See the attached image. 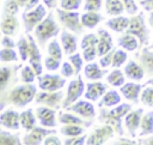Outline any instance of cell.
Listing matches in <instances>:
<instances>
[{
  "instance_id": "d6a6232c",
  "label": "cell",
  "mask_w": 153,
  "mask_h": 145,
  "mask_svg": "<svg viewBox=\"0 0 153 145\" xmlns=\"http://www.w3.org/2000/svg\"><path fill=\"white\" fill-rule=\"evenodd\" d=\"M106 81L111 85V86H115V87H121L123 84H124V74L121 70L118 68H114V71H111L108 77H106Z\"/></svg>"
},
{
  "instance_id": "7402d4cb",
  "label": "cell",
  "mask_w": 153,
  "mask_h": 145,
  "mask_svg": "<svg viewBox=\"0 0 153 145\" xmlns=\"http://www.w3.org/2000/svg\"><path fill=\"white\" fill-rule=\"evenodd\" d=\"M145 70L141 65H139L136 61L130 60L126 66H124V74L127 78L131 80H141L145 77Z\"/></svg>"
},
{
  "instance_id": "83f0119b",
  "label": "cell",
  "mask_w": 153,
  "mask_h": 145,
  "mask_svg": "<svg viewBox=\"0 0 153 145\" xmlns=\"http://www.w3.org/2000/svg\"><path fill=\"white\" fill-rule=\"evenodd\" d=\"M102 20H103V16L96 11H85V13L81 14V23L87 29L96 28Z\"/></svg>"
},
{
  "instance_id": "d590c367",
  "label": "cell",
  "mask_w": 153,
  "mask_h": 145,
  "mask_svg": "<svg viewBox=\"0 0 153 145\" xmlns=\"http://www.w3.org/2000/svg\"><path fill=\"white\" fill-rule=\"evenodd\" d=\"M140 101L143 105L153 108V86L152 85H149L147 83L143 85V89H142L141 96H140Z\"/></svg>"
},
{
  "instance_id": "b9f144b4",
  "label": "cell",
  "mask_w": 153,
  "mask_h": 145,
  "mask_svg": "<svg viewBox=\"0 0 153 145\" xmlns=\"http://www.w3.org/2000/svg\"><path fill=\"white\" fill-rule=\"evenodd\" d=\"M19 2L18 0H6L2 8V16L4 14H13L16 16L19 11Z\"/></svg>"
},
{
  "instance_id": "2e32d148",
  "label": "cell",
  "mask_w": 153,
  "mask_h": 145,
  "mask_svg": "<svg viewBox=\"0 0 153 145\" xmlns=\"http://www.w3.org/2000/svg\"><path fill=\"white\" fill-rule=\"evenodd\" d=\"M19 113L13 109H6L0 115V123L2 127L12 131H18L20 127L19 121Z\"/></svg>"
},
{
  "instance_id": "7dc6e473",
  "label": "cell",
  "mask_w": 153,
  "mask_h": 145,
  "mask_svg": "<svg viewBox=\"0 0 153 145\" xmlns=\"http://www.w3.org/2000/svg\"><path fill=\"white\" fill-rule=\"evenodd\" d=\"M97 55H98L97 46H91V47H87V48L82 49V58H84V60L87 61V62L93 61Z\"/></svg>"
},
{
  "instance_id": "9a60e30c",
  "label": "cell",
  "mask_w": 153,
  "mask_h": 145,
  "mask_svg": "<svg viewBox=\"0 0 153 145\" xmlns=\"http://www.w3.org/2000/svg\"><path fill=\"white\" fill-rule=\"evenodd\" d=\"M142 115H143V109L142 108H137L135 110H130L124 116V126H126L128 133L131 137H135L136 131L140 128Z\"/></svg>"
},
{
  "instance_id": "be15d7a7",
  "label": "cell",
  "mask_w": 153,
  "mask_h": 145,
  "mask_svg": "<svg viewBox=\"0 0 153 145\" xmlns=\"http://www.w3.org/2000/svg\"><path fill=\"white\" fill-rule=\"evenodd\" d=\"M29 1H30V0H18L19 6H20V7H24V8H25V7H26V5L29 4Z\"/></svg>"
},
{
  "instance_id": "6125c7cd",
  "label": "cell",
  "mask_w": 153,
  "mask_h": 145,
  "mask_svg": "<svg viewBox=\"0 0 153 145\" xmlns=\"http://www.w3.org/2000/svg\"><path fill=\"white\" fill-rule=\"evenodd\" d=\"M148 22H149V25H151V26H152V29H153V12L151 13ZM149 49H152V50H153V44H151V46H149Z\"/></svg>"
},
{
  "instance_id": "7bdbcfd3",
  "label": "cell",
  "mask_w": 153,
  "mask_h": 145,
  "mask_svg": "<svg viewBox=\"0 0 153 145\" xmlns=\"http://www.w3.org/2000/svg\"><path fill=\"white\" fill-rule=\"evenodd\" d=\"M127 58H128V55H127V53H126L124 50H122V49H115L114 58H112V65H111V66H112L114 68L121 67V66L126 62Z\"/></svg>"
},
{
  "instance_id": "bcb514c9",
  "label": "cell",
  "mask_w": 153,
  "mask_h": 145,
  "mask_svg": "<svg viewBox=\"0 0 153 145\" xmlns=\"http://www.w3.org/2000/svg\"><path fill=\"white\" fill-rule=\"evenodd\" d=\"M82 0H60V6L63 10L69 11H78V8L81 6Z\"/></svg>"
},
{
  "instance_id": "db71d44e",
  "label": "cell",
  "mask_w": 153,
  "mask_h": 145,
  "mask_svg": "<svg viewBox=\"0 0 153 145\" xmlns=\"http://www.w3.org/2000/svg\"><path fill=\"white\" fill-rule=\"evenodd\" d=\"M114 53L115 50L112 49L111 52H109L108 54L100 56V60H99V65L103 67V68H108L109 66L112 65V58H114Z\"/></svg>"
},
{
  "instance_id": "8d00e7d4",
  "label": "cell",
  "mask_w": 153,
  "mask_h": 145,
  "mask_svg": "<svg viewBox=\"0 0 153 145\" xmlns=\"http://www.w3.org/2000/svg\"><path fill=\"white\" fill-rule=\"evenodd\" d=\"M23 141H20L19 135L11 134L7 131L1 129L0 131V144L1 145H20Z\"/></svg>"
},
{
  "instance_id": "4316f807",
  "label": "cell",
  "mask_w": 153,
  "mask_h": 145,
  "mask_svg": "<svg viewBox=\"0 0 153 145\" xmlns=\"http://www.w3.org/2000/svg\"><path fill=\"white\" fill-rule=\"evenodd\" d=\"M121 103V95L116 90H110L104 93L98 105L100 108H112Z\"/></svg>"
},
{
  "instance_id": "4dcf8cb0",
  "label": "cell",
  "mask_w": 153,
  "mask_h": 145,
  "mask_svg": "<svg viewBox=\"0 0 153 145\" xmlns=\"http://www.w3.org/2000/svg\"><path fill=\"white\" fill-rule=\"evenodd\" d=\"M59 121L63 125H81V126H91V121L90 122H85L81 117L76 116V114H71V113H60L59 114Z\"/></svg>"
},
{
  "instance_id": "603a6c76",
  "label": "cell",
  "mask_w": 153,
  "mask_h": 145,
  "mask_svg": "<svg viewBox=\"0 0 153 145\" xmlns=\"http://www.w3.org/2000/svg\"><path fill=\"white\" fill-rule=\"evenodd\" d=\"M117 44L121 48H123L124 50H128V52H134L140 47V42H139L137 37L131 35V34H128V32H126L124 35L118 37Z\"/></svg>"
},
{
  "instance_id": "91938a15",
  "label": "cell",
  "mask_w": 153,
  "mask_h": 145,
  "mask_svg": "<svg viewBox=\"0 0 153 145\" xmlns=\"http://www.w3.org/2000/svg\"><path fill=\"white\" fill-rule=\"evenodd\" d=\"M139 144H145V145H153V135L148 138H143L139 141Z\"/></svg>"
},
{
  "instance_id": "30bf717a",
  "label": "cell",
  "mask_w": 153,
  "mask_h": 145,
  "mask_svg": "<svg viewBox=\"0 0 153 145\" xmlns=\"http://www.w3.org/2000/svg\"><path fill=\"white\" fill-rule=\"evenodd\" d=\"M114 133H115L114 127L105 123L104 126L93 129V132L87 137L86 144L87 145H102V144H105L110 138L114 137Z\"/></svg>"
},
{
  "instance_id": "e0dca14e",
  "label": "cell",
  "mask_w": 153,
  "mask_h": 145,
  "mask_svg": "<svg viewBox=\"0 0 153 145\" xmlns=\"http://www.w3.org/2000/svg\"><path fill=\"white\" fill-rule=\"evenodd\" d=\"M142 89H143V85H141V84H136V83H124V84L121 86L120 92H121L122 96H123L124 98H127L128 101H131L133 103H139Z\"/></svg>"
},
{
  "instance_id": "52a82bcc",
  "label": "cell",
  "mask_w": 153,
  "mask_h": 145,
  "mask_svg": "<svg viewBox=\"0 0 153 145\" xmlns=\"http://www.w3.org/2000/svg\"><path fill=\"white\" fill-rule=\"evenodd\" d=\"M84 93H85V83H84L82 78L80 77V74H78L76 78L71 80L69 84H68L66 98H65V101L62 103V107L63 108H68L71 104L76 102Z\"/></svg>"
},
{
  "instance_id": "44dd1931",
  "label": "cell",
  "mask_w": 153,
  "mask_h": 145,
  "mask_svg": "<svg viewBox=\"0 0 153 145\" xmlns=\"http://www.w3.org/2000/svg\"><path fill=\"white\" fill-rule=\"evenodd\" d=\"M106 73V68H103L99 64L96 62H90L85 66L84 68V75L88 80H100Z\"/></svg>"
},
{
  "instance_id": "ab89813d",
  "label": "cell",
  "mask_w": 153,
  "mask_h": 145,
  "mask_svg": "<svg viewBox=\"0 0 153 145\" xmlns=\"http://www.w3.org/2000/svg\"><path fill=\"white\" fill-rule=\"evenodd\" d=\"M62 50H63L62 46L57 42V40H53L48 44V54L55 59H59V60L62 59Z\"/></svg>"
},
{
  "instance_id": "8992f818",
  "label": "cell",
  "mask_w": 153,
  "mask_h": 145,
  "mask_svg": "<svg viewBox=\"0 0 153 145\" xmlns=\"http://www.w3.org/2000/svg\"><path fill=\"white\" fill-rule=\"evenodd\" d=\"M47 16V11H45V6L38 4L36 7H33L32 10L29 11H24L22 19H23V24L25 28V31L29 34L31 31L35 30V28Z\"/></svg>"
},
{
  "instance_id": "681fc988",
  "label": "cell",
  "mask_w": 153,
  "mask_h": 145,
  "mask_svg": "<svg viewBox=\"0 0 153 145\" xmlns=\"http://www.w3.org/2000/svg\"><path fill=\"white\" fill-rule=\"evenodd\" d=\"M103 0H85L84 4V11H96L99 12L102 8Z\"/></svg>"
},
{
  "instance_id": "ffe728a7",
  "label": "cell",
  "mask_w": 153,
  "mask_h": 145,
  "mask_svg": "<svg viewBox=\"0 0 153 145\" xmlns=\"http://www.w3.org/2000/svg\"><path fill=\"white\" fill-rule=\"evenodd\" d=\"M105 91H106V85L98 80H94V83L86 84V91H85L84 96L88 101H97L104 96Z\"/></svg>"
},
{
  "instance_id": "4fadbf2b",
  "label": "cell",
  "mask_w": 153,
  "mask_h": 145,
  "mask_svg": "<svg viewBox=\"0 0 153 145\" xmlns=\"http://www.w3.org/2000/svg\"><path fill=\"white\" fill-rule=\"evenodd\" d=\"M29 42H30V52H29V64L32 66V68L35 70L37 77L41 75L43 73V66H42V61H41V52L39 48L35 41V38L31 35H27Z\"/></svg>"
},
{
  "instance_id": "484cf974",
  "label": "cell",
  "mask_w": 153,
  "mask_h": 145,
  "mask_svg": "<svg viewBox=\"0 0 153 145\" xmlns=\"http://www.w3.org/2000/svg\"><path fill=\"white\" fill-rule=\"evenodd\" d=\"M129 22H130V18L120 14V16H116V17L106 20L105 25L108 28H110L111 30L116 31V32H122V31L127 30V28L129 25Z\"/></svg>"
},
{
  "instance_id": "f5cc1de1",
  "label": "cell",
  "mask_w": 153,
  "mask_h": 145,
  "mask_svg": "<svg viewBox=\"0 0 153 145\" xmlns=\"http://www.w3.org/2000/svg\"><path fill=\"white\" fill-rule=\"evenodd\" d=\"M123 4H124V7H126V12L130 16H134L139 12V7L136 5V2L134 0H122Z\"/></svg>"
},
{
  "instance_id": "6da1fadb",
  "label": "cell",
  "mask_w": 153,
  "mask_h": 145,
  "mask_svg": "<svg viewBox=\"0 0 153 145\" xmlns=\"http://www.w3.org/2000/svg\"><path fill=\"white\" fill-rule=\"evenodd\" d=\"M37 95V89L32 83H25L23 85H17L13 87L7 96H1V110L5 108V103L13 104L14 107L23 108L31 103Z\"/></svg>"
},
{
  "instance_id": "816d5d0a",
  "label": "cell",
  "mask_w": 153,
  "mask_h": 145,
  "mask_svg": "<svg viewBox=\"0 0 153 145\" xmlns=\"http://www.w3.org/2000/svg\"><path fill=\"white\" fill-rule=\"evenodd\" d=\"M74 74H75V70L69 61H66L61 65V75H63L65 78H71Z\"/></svg>"
},
{
  "instance_id": "94428289",
  "label": "cell",
  "mask_w": 153,
  "mask_h": 145,
  "mask_svg": "<svg viewBox=\"0 0 153 145\" xmlns=\"http://www.w3.org/2000/svg\"><path fill=\"white\" fill-rule=\"evenodd\" d=\"M122 141H115L114 144H137L136 141H128L127 139H121Z\"/></svg>"
},
{
  "instance_id": "e575fe53",
  "label": "cell",
  "mask_w": 153,
  "mask_h": 145,
  "mask_svg": "<svg viewBox=\"0 0 153 145\" xmlns=\"http://www.w3.org/2000/svg\"><path fill=\"white\" fill-rule=\"evenodd\" d=\"M14 68H12L10 66H2L1 67V70H0V91H1V93L5 92V89H6L7 84L10 83L12 74H14L13 73V70Z\"/></svg>"
},
{
  "instance_id": "f546056e",
  "label": "cell",
  "mask_w": 153,
  "mask_h": 145,
  "mask_svg": "<svg viewBox=\"0 0 153 145\" xmlns=\"http://www.w3.org/2000/svg\"><path fill=\"white\" fill-rule=\"evenodd\" d=\"M153 133V111H147L142 115L141 125H140V137L149 135Z\"/></svg>"
},
{
  "instance_id": "ba28073f",
  "label": "cell",
  "mask_w": 153,
  "mask_h": 145,
  "mask_svg": "<svg viewBox=\"0 0 153 145\" xmlns=\"http://www.w3.org/2000/svg\"><path fill=\"white\" fill-rule=\"evenodd\" d=\"M62 98H63V92L61 90H57V91L42 90V92H37L35 101L37 104L45 105V107H49L53 109H59L61 107Z\"/></svg>"
},
{
  "instance_id": "ee69618b",
  "label": "cell",
  "mask_w": 153,
  "mask_h": 145,
  "mask_svg": "<svg viewBox=\"0 0 153 145\" xmlns=\"http://www.w3.org/2000/svg\"><path fill=\"white\" fill-rule=\"evenodd\" d=\"M82 60H84L82 55L79 54L78 52L74 53V54H72V55H68V61L73 65V67L75 70V75H78L80 73L81 68H82Z\"/></svg>"
},
{
  "instance_id": "f1b7e54d",
  "label": "cell",
  "mask_w": 153,
  "mask_h": 145,
  "mask_svg": "<svg viewBox=\"0 0 153 145\" xmlns=\"http://www.w3.org/2000/svg\"><path fill=\"white\" fill-rule=\"evenodd\" d=\"M36 117L33 115L32 109H26L20 113L19 115V121H20V127H23L25 131H31L33 127H36Z\"/></svg>"
},
{
  "instance_id": "3957f363",
  "label": "cell",
  "mask_w": 153,
  "mask_h": 145,
  "mask_svg": "<svg viewBox=\"0 0 153 145\" xmlns=\"http://www.w3.org/2000/svg\"><path fill=\"white\" fill-rule=\"evenodd\" d=\"M59 32H60V28H59L57 23L55 22L53 12H50L48 16H45V18L33 30L35 38L37 40L39 46H44L48 40L55 37Z\"/></svg>"
},
{
  "instance_id": "277c9868",
  "label": "cell",
  "mask_w": 153,
  "mask_h": 145,
  "mask_svg": "<svg viewBox=\"0 0 153 145\" xmlns=\"http://www.w3.org/2000/svg\"><path fill=\"white\" fill-rule=\"evenodd\" d=\"M57 18L60 23L69 31H72L75 35H80L84 32V25L81 23V14H79L78 11H69L63 8L56 10Z\"/></svg>"
},
{
  "instance_id": "1f68e13d",
  "label": "cell",
  "mask_w": 153,
  "mask_h": 145,
  "mask_svg": "<svg viewBox=\"0 0 153 145\" xmlns=\"http://www.w3.org/2000/svg\"><path fill=\"white\" fill-rule=\"evenodd\" d=\"M105 11L109 16H120L126 11L122 0H105Z\"/></svg>"
},
{
  "instance_id": "9f6ffc18",
  "label": "cell",
  "mask_w": 153,
  "mask_h": 145,
  "mask_svg": "<svg viewBox=\"0 0 153 145\" xmlns=\"http://www.w3.org/2000/svg\"><path fill=\"white\" fill-rule=\"evenodd\" d=\"M1 46L6 48H14L17 47V43H14V41L10 37V35H4L1 38Z\"/></svg>"
},
{
  "instance_id": "6f0895ef",
  "label": "cell",
  "mask_w": 153,
  "mask_h": 145,
  "mask_svg": "<svg viewBox=\"0 0 153 145\" xmlns=\"http://www.w3.org/2000/svg\"><path fill=\"white\" fill-rule=\"evenodd\" d=\"M140 5L143 7V10L152 12L153 11V0H141Z\"/></svg>"
},
{
  "instance_id": "680465c9",
  "label": "cell",
  "mask_w": 153,
  "mask_h": 145,
  "mask_svg": "<svg viewBox=\"0 0 153 145\" xmlns=\"http://www.w3.org/2000/svg\"><path fill=\"white\" fill-rule=\"evenodd\" d=\"M42 1H43L44 6L48 8H54L56 6V2H57V0H42Z\"/></svg>"
},
{
  "instance_id": "7c38bea8",
  "label": "cell",
  "mask_w": 153,
  "mask_h": 145,
  "mask_svg": "<svg viewBox=\"0 0 153 145\" xmlns=\"http://www.w3.org/2000/svg\"><path fill=\"white\" fill-rule=\"evenodd\" d=\"M88 99H78L73 104H71L67 110L73 111L74 114L85 117V119H93L96 117V109L91 102H87Z\"/></svg>"
},
{
  "instance_id": "f6af8a7d",
  "label": "cell",
  "mask_w": 153,
  "mask_h": 145,
  "mask_svg": "<svg viewBox=\"0 0 153 145\" xmlns=\"http://www.w3.org/2000/svg\"><path fill=\"white\" fill-rule=\"evenodd\" d=\"M97 44H98V34L91 32V34H87V35H85V36L82 37L80 47H81V49H85V48H87V47L97 46Z\"/></svg>"
},
{
  "instance_id": "7a4b0ae2",
  "label": "cell",
  "mask_w": 153,
  "mask_h": 145,
  "mask_svg": "<svg viewBox=\"0 0 153 145\" xmlns=\"http://www.w3.org/2000/svg\"><path fill=\"white\" fill-rule=\"evenodd\" d=\"M131 110V104L129 103H120L116 107H112L111 109H102L100 114L98 116V120L103 123L110 125L114 127L117 134H123V127H122V119Z\"/></svg>"
},
{
  "instance_id": "f907efd6",
  "label": "cell",
  "mask_w": 153,
  "mask_h": 145,
  "mask_svg": "<svg viewBox=\"0 0 153 145\" xmlns=\"http://www.w3.org/2000/svg\"><path fill=\"white\" fill-rule=\"evenodd\" d=\"M61 60H59V59H55V58H53V56H47L45 59H44V66H45V68L48 70V71H56L59 67H60V65H61V62H60Z\"/></svg>"
},
{
  "instance_id": "c3c4849f",
  "label": "cell",
  "mask_w": 153,
  "mask_h": 145,
  "mask_svg": "<svg viewBox=\"0 0 153 145\" xmlns=\"http://www.w3.org/2000/svg\"><path fill=\"white\" fill-rule=\"evenodd\" d=\"M86 140H87V135L84 133L76 137H68L63 141V144L65 145H82V144H86Z\"/></svg>"
},
{
  "instance_id": "e7e4bbea",
  "label": "cell",
  "mask_w": 153,
  "mask_h": 145,
  "mask_svg": "<svg viewBox=\"0 0 153 145\" xmlns=\"http://www.w3.org/2000/svg\"><path fill=\"white\" fill-rule=\"evenodd\" d=\"M147 84H149V85H152V86H153V78H151V79L147 81Z\"/></svg>"
},
{
  "instance_id": "d4e9b609",
  "label": "cell",
  "mask_w": 153,
  "mask_h": 145,
  "mask_svg": "<svg viewBox=\"0 0 153 145\" xmlns=\"http://www.w3.org/2000/svg\"><path fill=\"white\" fill-rule=\"evenodd\" d=\"M18 29L17 17L13 14H4L1 18V31L4 35H14Z\"/></svg>"
},
{
  "instance_id": "d6986e66",
  "label": "cell",
  "mask_w": 153,
  "mask_h": 145,
  "mask_svg": "<svg viewBox=\"0 0 153 145\" xmlns=\"http://www.w3.org/2000/svg\"><path fill=\"white\" fill-rule=\"evenodd\" d=\"M97 34H98V44H97L98 56H103L112 50V48H114L112 38L105 29H98Z\"/></svg>"
},
{
  "instance_id": "836d02e7",
  "label": "cell",
  "mask_w": 153,
  "mask_h": 145,
  "mask_svg": "<svg viewBox=\"0 0 153 145\" xmlns=\"http://www.w3.org/2000/svg\"><path fill=\"white\" fill-rule=\"evenodd\" d=\"M60 132L65 137H76V135L84 134L85 126H81V125H65L60 128Z\"/></svg>"
},
{
  "instance_id": "9c48e42d",
  "label": "cell",
  "mask_w": 153,
  "mask_h": 145,
  "mask_svg": "<svg viewBox=\"0 0 153 145\" xmlns=\"http://www.w3.org/2000/svg\"><path fill=\"white\" fill-rule=\"evenodd\" d=\"M38 86L44 91H57L66 85V78L57 74H44L38 75Z\"/></svg>"
},
{
  "instance_id": "ac0fdd59",
  "label": "cell",
  "mask_w": 153,
  "mask_h": 145,
  "mask_svg": "<svg viewBox=\"0 0 153 145\" xmlns=\"http://www.w3.org/2000/svg\"><path fill=\"white\" fill-rule=\"evenodd\" d=\"M60 40H61L62 49L66 55H72L78 52V37L75 35L68 32L67 30H63L61 31Z\"/></svg>"
},
{
  "instance_id": "74e56055",
  "label": "cell",
  "mask_w": 153,
  "mask_h": 145,
  "mask_svg": "<svg viewBox=\"0 0 153 145\" xmlns=\"http://www.w3.org/2000/svg\"><path fill=\"white\" fill-rule=\"evenodd\" d=\"M17 48L19 52V56L23 61H26L29 59V52H30V42L27 37H20L17 42Z\"/></svg>"
},
{
  "instance_id": "f35d334b",
  "label": "cell",
  "mask_w": 153,
  "mask_h": 145,
  "mask_svg": "<svg viewBox=\"0 0 153 145\" xmlns=\"http://www.w3.org/2000/svg\"><path fill=\"white\" fill-rule=\"evenodd\" d=\"M36 77H37V74H36V72L31 65L24 66L20 71V80L23 83H33Z\"/></svg>"
},
{
  "instance_id": "5bb4252c",
  "label": "cell",
  "mask_w": 153,
  "mask_h": 145,
  "mask_svg": "<svg viewBox=\"0 0 153 145\" xmlns=\"http://www.w3.org/2000/svg\"><path fill=\"white\" fill-rule=\"evenodd\" d=\"M36 116L39 120L41 126H44L48 128L56 127V109L41 105L36 109Z\"/></svg>"
},
{
  "instance_id": "8fae6325",
  "label": "cell",
  "mask_w": 153,
  "mask_h": 145,
  "mask_svg": "<svg viewBox=\"0 0 153 145\" xmlns=\"http://www.w3.org/2000/svg\"><path fill=\"white\" fill-rule=\"evenodd\" d=\"M55 129H49L48 127H33L31 131H27V133L23 137V144L25 145H39L43 144L44 139L49 135L55 133Z\"/></svg>"
},
{
  "instance_id": "11a10c76",
  "label": "cell",
  "mask_w": 153,
  "mask_h": 145,
  "mask_svg": "<svg viewBox=\"0 0 153 145\" xmlns=\"http://www.w3.org/2000/svg\"><path fill=\"white\" fill-rule=\"evenodd\" d=\"M43 144H44V145H61V144H62V141L60 140V138H59V137L54 135V133H53V134H49V135L44 139Z\"/></svg>"
},
{
  "instance_id": "5b68a950",
  "label": "cell",
  "mask_w": 153,
  "mask_h": 145,
  "mask_svg": "<svg viewBox=\"0 0 153 145\" xmlns=\"http://www.w3.org/2000/svg\"><path fill=\"white\" fill-rule=\"evenodd\" d=\"M126 32L136 36L140 42V47L148 44V30H147L145 16L142 12L137 13L136 16L130 17V22H129V25H128Z\"/></svg>"
},
{
  "instance_id": "cb8c5ba5",
  "label": "cell",
  "mask_w": 153,
  "mask_h": 145,
  "mask_svg": "<svg viewBox=\"0 0 153 145\" xmlns=\"http://www.w3.org/2000/svg\"><path fill=\"white\" fill-rule=\"evenodd\" d=\"M137 59L140 61V65L143 67L145 72L153 75V52L149 48H143L139 55Z\"/></svg>"
},
{
  "instance_id": "60d3db41",
  "label": "cell",
  "mask_w": 153,
  "mask_h": 145,
  "mask_svg": "<svg viewBox=\"0 0 153 145\" xmlns=\"http://www.w3.org/2000/svg\"><path fill=\"white\" fill-rule=\"evenodd\" d=\"M0 60L1 62H11V61H17L18 55L13 48H6L2 47L0 50Z\"/></svg>"
}]
</instances>
